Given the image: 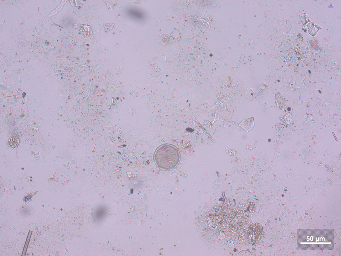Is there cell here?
<instances>
[{
  "mask_svg": "<svg viewBox=\"0 0 341 256\" xmlns=\"http://www.w3.org/2000/svg\"><path fill=\"white\" fill-rule=\"evenodd\" d=\"M246 147L247 149L248 150H251L253 149V147L250 145H246Z\"/></svg>",
  "mask_w": 341,
  "mask_h": 256,
  "instance_id": "cell-4",
  "label": "cell"
},
{
  "mask_svg": "<svg viewBox=\"0 0 341 256\" xmlns=\"http://www.w3.org/2000/svg\"><path fill=\"white\" fill-rule=\"evenodd\" d=\"M19 144V140L18 139L13 137L11 138L10 140H9L8 143V145L9 146L12 147H17L18 146Z\"/></svg>",
  "mask_w": 341,
  "mask_h": 256,
  "instance_id": "cell-3",
  "label": "cell"
},
{
  "mask_svg": "<svg viewBox=\"0 0 341 256\" xmlns=\"http://www.w3.org/2000/svg\"><path fill=\"white\" fill-rule=\"evenodd\" d=\"M180 154L177 148L172 145L164 144L159 147L154 154V160L159 168L170 170L179 164Z\"/></svg>",
  "mask_w": 341,
  "mask_h": 256,
  "instance_id": "cell-1",
  "label": "cell"
},
{
  "mask_svg": "<svg viewBox=\"0 0 341 256\" xmlns=\"http://www.w3.org/2000/svg\"><path fill=\"white\" fill-rule=\"evenodd\" d=\"M254 125V122L253 118L245 119L239 125V126L247 132L251 130Z\"/></svg>",
  "mask_w": 341,
  "mask_h": 256,
  "instance_id": "cell-2",
  "label": "cell"
}]
</instances>
